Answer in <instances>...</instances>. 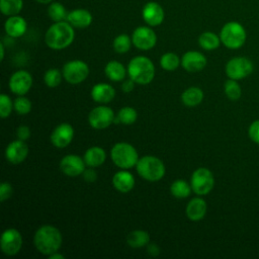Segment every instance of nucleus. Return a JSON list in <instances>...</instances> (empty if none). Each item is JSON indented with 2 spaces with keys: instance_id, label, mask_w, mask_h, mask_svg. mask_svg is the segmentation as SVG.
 I'll return each mask as SVG.
<instances>
[{
  "instance_id": "obj_35",
  "label": "nucleus",
  "mask_w": 259,
  "mask_h": 259,
  "mask_svg": "<svg viewBox=\"0 0 259 259\" xmlns=\"http://www.w3.org/2000/svg\"><path fill=\"white\" fill-rule=\"evenodd\" d=\"M132 42V38L127 34L121 33L114 38L112 44L113 50L118 54H124L130 51Z\"/></svg>"
},
{
  "instance_id": "obj_4",
  "label": "nucleus",
  "mask_w": 259,
  "mask_h": 259,
  "mask_svg": "<svg viewBox=\"0 0 259 259\" xmlns=\"http://www.w3.org/2000/svg\"><path fill=\"white\" fill-rule=\"evenodd\" d=\"M136 169L143 179L150 182L161 180L166 172L162 160L154 156H144L140 158L136 165Z\"/></svg>"
},
{
  "instance_id": "obj_10",
  "label": "nucleus",
  "mask_w": 259,
  "mask_h": 259,
  "mask_svg": "<svg viewBox=\"0 0 259 259\" xmlns=\"http://www.w3.org/2000/svg\"><path fill=\"white\" fill-rule=\"evenodd\" d=\"M0 247L5 255H16L22 247V236L19 231L14 228H9L5 230L1 236Z\"/></svg>"
},
{
  "instance_id": "obj_9",
  "label": "nucleus",
  "mask_w": 259,
  "mask_h": 259,
  "mask_svg": "<svg viewBox=\"0 0 259 259\" xmlns=\"http://www.w3.org/2000/svg\"><path fill=\"white\" fill-rule=\"evenodd\" d=\"M253 63L245 57H235L228 61L226 74L230 79L240 80L249 76L253 72Z\"/></svg>"
},
{
  "instance_id": "obj_40",
  "label": "nucleus",
  "mask_w": 259,
  "mask_h": 259,
  "mask_svg": "<svg viewBox=\"0 0 259 259\" xmlns=\"http://www.w3.org/2000/svg\"><path fill=\"white\" fill-rule=\"evenodd\" d=\"M248 135H249V138L259 144V119L257 120H254L250 126H249V130H248Z\"/></svg>"
},
{
  "instance_id": "obj_22",
  "label": "nucleus",
  "mask_w": 259,
  "mask_h": 259,
  "mask_svg": "<svg viewBox=\"0 0 259 259\" xmlns=\"http://www.w3.org/2000/svg\"><path fill=\"white\" fill-rule=\"evenodd\" d=\"M115 96L114 88L107 83L95 84L91 89V97L95 102L108 103Z\"/></svg>"
},
{
  "instance_id": "obj_41",
  "label": "nucleus",
  "mask_w": 259,
  "mask_h": 259,
  "mask_svg": "<svg viewBox=\"0 0 259 259\" xmlns=\"http://www.w3.org/2000/svg\"><path fill=\"white\" fill-rule=\"evenodd\" d=\"M17 138L21 141H26L30 137V128L27 125H20L16 131Z\"/></svg>"
},
{
  "instance_id": "obj_6",
  "label": "nucleus",
  "mask_w": 259,
  "mask_h": 259,
  "mask_svg": "<svg viewBox=\"0 0 259 259\" xmlns=\"http://www.w3.org/2000/svg\"><path fill=\"white\" fill-rule=\"evenodd\" d=\"M112 162L120 169H130L137 165L139 155L134 146L128 143H116L110 150Z\"/></svg>"
},
{
  "instance_id": "obj_36",
  "label": "nucleus",
  "mask_w": 259,
  "mask_h": 259,
  "mask_svg": "<svg viewBox=\"0 0 259 259\" xmlns=\"http://www.w3.org/2000/svg\"><path fill=\"white\" fill-rule=\"evenodd\" d=\"M63 78V73L58 69H49L44 75L45 84L50 88H55L60 85Z\"/></svg>"
},
{
  "instance_id": "obj_31",
  "label": "nucleus",
  "mask_w": 259,
  "mask_h": 259,
  "mask_svg": "<svg viewBox=\"0 0 259 259\" xmlns=\"http://www.w3.org/2000/svg\"><path fill=\"white\" fill-rule=\"evenodd\" d=\"M138 118V112L135 108L130 106H124L121 109H119L116 118H114V122H120L122 124H133Z\"/></svg>"
},
{
  "instance_id": "obj_1",
  "label": "nucleus",
  "mask_w": 259,
  "mask_h": 259,
  "mask_svg": "<svg viewBox=\"0 0 259 259\" xmlns=\"http://www.w3.org/2000/svg\"><path fill=\"white\" fill-rule=\"evenodd\" d=\"M62 242L63 237L61 232L52 225L39 227L33 236V243L36 250L46 256L58 252L62 246Z\"/></svg>"
},
{
  "instance_id": "obj_44",
  "label": "nucleus",
  "mask_w": 259,
  "mask_h": 259,
  "mask_svg": "<svg viewBox=\"0 0 259 259\" xmlns=\"http://www.w3.org/2000/svg\"><path fill=\"white\" fill-rule=\"evenodd\" d=\"M147 252L152 256V257H156L160 254V248L158 247L157 244L152 243V244H148L147 245Z\"/></svg>"
},
{
  "instance_id": "obj_18",
  "label": "nucleus",
  "mask_w": 259,
  "mask_h": 259,
  "mask_svg": "<svg viewBox=\"0 0 259 259\" xmlns=\"http://www.w3.org/2000/svg\"><path fill=\"white\" fill-rule=\"evenodd\" d=\"M144 21L150 26H158L164 20V10L157 2H148L142 11Z\"/></svg>"
},
{
  "instance_id": "obj_47",
  "label": "nucleus",
  "mask_w": 259,
  "mask_h": 259,
  "mask_svg": "<svg viewBox=\"0 0 259 259\" xmlns=\"http://www.w3.org/2000/svg\"><path fill=\"white\" fill-rule=\"evenodd\" d=\"M36 2H38V3H40V4H49V3H51L53 0H35Z\"/></svg>"
},
{
  "instance_id": "obj_45",
  "label": "nucleus",
  "mask_w": 259,
  "mask_h": 259,
  "mask_svg": "<svg viewBox=\"0 0 259 259\" xmlns=\"http://www.w3.org/2000/svg\"><path fill=\"white\" fill-rule=\"evenodd\" d=\"M50 259H64V256L58 252H55L49 256Z\"/></svg>"
},
{
  "instance_id": "obj_2",
  "label": "nucleus",
  "mask_w": 259,
  "mask_h": 259,
  "mask_svg": "<svg viewBox=\"0 0 259 259\" xmlns=\"http://www.w3.org/2000/svg\"><path fill=\"white\" fill-rule=\"evenodd\" d=\"M74 37L73 26L68 21H59L49 27L45 35V41L52 50H63L73 42Z\"/></svg>"
},
{
  "instance_id": "obj_42",
  "label": "nucleus",
  "mask_w": 259,
  "mask_h": 259,
  "mask_svg": "<svg viewBox=\"0 0 259 259\" xmlns=\"http://www.w3.org/2000/svg\"><path fill=\"white\" fill-rule=\"evenodd\" d=\"M82 175H83L84 180L87 181V182H94L97 179V173L92 167H89L88 169H85L84 172L82 173Z\"/></svg>"
},
{
  "instance_id": "obj_3",
  "label": "nucleus",
  "mask_w": 259,
  "mask_h": 259,
  "mask_svg": "<svg viewBox=\"0 0 259 259\" xmlns=\"http://www.w3.org/2000/svg\"><path fill=\"white\" fill-rule=\"evenodd\" d=\"M127 74L131 79L141 85L151 83L155 77V67L152 61L145 56L133 58L127 65Z\"/></svg>"
},
{
  "instance_id": "obj_5",
  "label": "nucleus",
  "mask_w": 259,
  "mask_h": 259,
  "mask_svg": "<svg viewBox=\"0 0 259 259\" xmlns=\"http://www.w3.org/2000/svg\"><path fill=\"white\" fill-rule=\"evenodd\" d=\"M220 38L226 48L237 50L245 44L247 39V32L244 26L238 21H229L222 27Z\"/></svg>"
},
{
  "instance_id": "obj_29",
  "label": "nucleus",
  "mask_w": 259,
  "mask_h": 259,
  "mask_svg": "<svg viewBox=\"0 0 259 259\" xmlns=\"http://www.w3.org/2000/svg\"><path fill=\"white\" fill-rule=\"evenodd\" d=\"M191 185H189L185 180L177 179L173 181L170 186L171 194L176 198H186L191 193Z\"/></svg>"
},
{
  "instance_id": "obj_8",
  "label": "nucleus",
  "mask_w": 259,
  "mask_h": 259,
  "mask_svg": "<svg viewBox=\"0 0 259 259\" xmlns=\"http://www.w3.org/2000/svg\"><path fill=\"white\" fill-rule=\"evenodd\" d=\"M63 78L70 84H79L89 75L88 65L81 60H72L67 62L62 70Z\"/></svg>"
},
{
  "instance_id": "obj_19",
  "label": "nucleus",
  "mask_w": 259,
  "mask_h": 259,
  "mask_svg": "<svg viewBox=\"0 0 259 259\" xmlns=\"http://www.w3.org/2000/svg\"><path fill=\"white\" fill-rule=\"evenodd\" d=\"M207 205L203 198L194 197L186 205V217L192 222H198L202 220L206 213Z\"/></svg>"
},
{
  "instance_id": "obj_24",
  "label": "nucleus",
  "mask_w": 259,
  "mask_h": 259,
  "mask_svg": "<svg viewBox=\"0 0 259 259\" xmlns=\"http://www.w3.org/2000/svg\"><path fill=\"white\" fill-rule=\"evenodd\" d=\"M86 166L88 167H99L105 162L106 159V153L101 147H91L86 150L84 157H83Z\"/></svg>"
},
{
  "instance_id": "obj_46",
  "label": "nucleus",
  "mask_w": 259,
  "mask_h": 259,
  "mask_svg": "<svg viewBox=\"0 0 259 259\" xmlns=\"http://www.w3.org/2000/svg\"><path fill=\"white\" fill-rule=\"evenodd\" d=\"M0 53H1V55H0V60L3 61L4 56H5V48H4V45H3L2 42L0 44Z\"/></svg>"
},
{
  "instance_id": "obj_25",
  "label": "nucleus",
  "mask_w": 259,
  "mask_h": 259,
  "mask_svg": "<svg viewBox=\"0 0 259 259\" xmlns=\"http://www.w3.org/2000/svg\"><path fill=\"white\" fill-rule=\"evenodd\" d=\"M104 73L109 80L114 82H119L124 79L126 70L120 62L110 61L105 65Z\"/></svg>"
},
{
  "instance_id": "obj_20",
  "label": "nucleus",
  "mask_w": 259,
  "mask_h": 259,
  "mask_svg": "<svg viewBox=\"0 0 259 259\" xmlns=\"http://www.w3.org/2000/svg\"><path fill=\"white\" fill-rule=\"evenodd\" d=\"M135 183L134 175L131 172L125 171V169L116 172L112 177L113 187L121 193L130 192L134 188Z\"/></svg>"
},
{
  "instance_id": "obj_15",
  "label": "nucleus",
  "mask_w": 259,
  "mask_h": 259,
  "mask_svg": "<svg viewBox=\"0 0 259 259\" xmlns=\"http://www.w3.org/2000/svg\"><path fill=\"white\" fill-rule=\"evenodd\" d=\"M74 138V128L70 123L63 122L57 125L51 134V143L59 149L66 148Z\"/></svg>"
},
{
  "instance_id": "obj_32",
  "label": "nucleus",
  "mask_w": 259,
  "mask_h": 259,
  "mask_svg": "<svg viewBox=\"0 0 259 259\" xmlns=\"http://www.w3.org/2000/svg\"><path fill=\"white\" fill-rule=\"evenodd\" d=\"M48 15L53 21L59 22L67 20L68 12L60 2H53L48 8Z\"/></svg>"
},
{
  "instance_id": "obj_37",
  "label": "nucleus",
  "mask_w": 259,
  "mask_h": 259,
  "mask_svg": "<svg viewBox=\"0 0 259 259\" xmlns=\"http://www.w3.org/2000/svg\"><path fill=\"white\" fill-rule=\"evenodd\" d=\"M13 109L20 115H25L31 110V102L23 95H18L13 101Z\"/></svg>"
},
{
  "instance_id": "obj_16",
  "label": "nucleus",
  "mask_w": 259,
  "mask_h": 259,
  "mask_svg": "<svg viewBox=\"0 0 259 259\" xmlns=\"http://www.w3.org/2000/svg\"><path fill=\"white\" fill-rule=\"evenodd\" d=\"M28 155V147L24 141L15 140L7 145L5 149V158L6 160L13 164L17 165L22 163Z\"/></svg>"
},
{
  "instance_id": "obj_38",
  "label": "nucleus",
  "mask_w": 259,
  "mask_h": 259,
  "mask_svg": "<svg viewBox=\"0 0 259 259\" xmlns=\"http://www.w3.org/2000/svg\"><path fill=\"white\" fill-rule=\"evenodd\" d=\"M13 109V102L10 97L4 93L0 95V116L1 118H6L10 115Z\"/></svg>"
},
{
  "instance_id": "obj_14",
  "label": "nucleus",
  "mask_w": 259,
  "mask_h": 259,
  "mask_svg": "<svg viewBox=\"0 0 259 259\" xmlns=\"http://www.w3.org/2000/svg\"><path fill=\"white\" fill-rule=\"evenodd\" d=\"M85 161L80 156L70 154L62 158L60 162L61 171L70 177H76L81 175L85 170Z\"/></svg>"
},
{
  "instance_id": "obj_34",
  "label": "nucleus",
  "mask_w": 259,
  "mask_h": 259,
  "mask_svg": "<svg viewBox=\"0 0 259 259\" xmlns=\"http://www.w3.org/2000/svg\"><path fill=\"white\" fill-rule=\"evenodd\" d=\"M224 91L227 97L231 100H238L241 97V86L237 80L229 79L224 84Z\"/></svg>"
},
{
  "instance_id": "obj_17",
  "label": "nucleus",
  "mask_w": 259,
  "mask_h": 259,
  "mask_svg": "<svg viewBox=\"0 0 259 259\" xmlns=\"http://www.w3.org/2000/svg\"><path fill=\"white\" fill-rule=\"evenodd\" d=\"M206 63L205 56L197 51L186 52L181 58V66L189 73L201 71L206 66Z\"/></svg>"
},
{
  "instance_id": "obj_28",
  "label": "nucleus",
  "mask_w": 259,
  "mask_h": 259,
  "mask_svg": "<svg viewBox=\"0 0 259 259\" xmlns=\"http://www.w3.org/2000/svg\"><path fill=\"white\" fill-rule=\"evenodd\" d=\"M221 42L222 41L220 36L211 31L202 32L198 37V44L200 48H202L205 51H213L218 49Z\"/></svg>"
},
{
  "instance_id": "obj_21",
  "label": "nucleus",
  "mask_w": 259,
  "mask_h": 259,
  "mask_svg": "<svg viewBox=\"0 0 259 259\" xmlns=\"http://www.w3.org/2000/svg\"><path fill=\"white\" fill-rule=\"evenodd\" d=\"M26 28H27V24L25 19L19 15L9 16L4 24L5 32L7 33V35L11 37L22 36L25 33Z\"/></svg>"
},
{
  "instance_id": "obj_39",
  "label": "nucleus",
  "mask_w": 259,
  "mask_h": 259,
  "mask_svg": "<svg viewBox=\"0 0 259 259\" xmlns=\"http://www.w3.org/2000/svg\"><path fill=\"white\" fill-rule=\"evenodd\" d=\"M13 193V188L10 183L8 182H3L0 185V200L3 202L6 199L10 198Z\"/></svg>"
},
{
  "instance_id": "obj_23",
  "label": "nucleus",
  "mask_w": 259,
  "mask_h": 259,
  "mask_svg": "<svg viewBox=\"0 0 259 259\" xmlns=\"http://www.w3.org/2000/svg\"><path fill=\"white\" fill-rule=\"evenodd\" d=\"M92 15L91 13L82 8L74 9L70 12H68L67 21L76 28H86L88 27L92 22Z\"/></svg>"
},
{
  "instance_id": "obj_13",
  "label": "nucleus",
  "mask_w": 259,
  "mask_h": 259,
  "mask_svg": "<svg viewBox=\"0 0 259 259\" xmlns=\"http://www.w3.org/2000/svg\"><path fill=\"white\" fill-rule=\"evenodd\" d=\"M32 86V76L24 70L14 72L9 79V88L16 95L26 94Z\"/></svg>"
},
{
  "instance_id": "obj_33",
  "label": "nucleus",
  "mask_w": 259,
  "mask_h": 259,
  "mask_svg": "<svg viewBox=\"0 0 259 259\" xmlns=\"http://www.w3.org/2000/svg\"><path fill=\"white\" fill-rule=\"evenodd\" d=\"M181 61L175 53H166L160 58V66L166 71H174L178 68Z\"/></svg>"
},
{
  "instance_id": "obj_30",
  "label": "nucleus",
  "mask_w": 259,
  "mask_h": 259,
  "mask_svg": "<svg viewBox=\"0 0 259 259\" xmlns=\"http://www.w3.org/2000/svg\"><path fill=\"white\" fill-rule=\"evenodd\" d=\"M22 7V0H0V10L6 16L17 15Z\"/></svg>"
},
{
  "instance_id": "obj_12",
  "label": "nucleus",
  "mask_w": 259,
  "mask_h": 259,
  "mask_svg": "<svg viewBox=\"0 0 259 259\" xmlns=\"http://www.w3.org/2000/svg\"><path fill=\"white\" fill-rule=\"evenodd\" d=\"M132 41L139 50L148 51L155 47L157 35L152 28L148 26H139L132 34Z\"/></svg>"
},
{
  "instance_id": "obj_26",
  "label": "nucleus",
  "mask_w": 259,
  "mask_h": 259,
  "mask_svg": "<svg viewBox=\"0 0 259 259\" xmlns=\"http://www.w3.org/2000/svg\"><path fill=\"white\" fill-rule=\"evenodd\" d=\"M203 99V92L199 87H189L183 91L181 95V100L184 105L188 107H194L201 103Z\"/></svg>"
},
{
  "instance_id": "obj_7",
  "label": "nucleus",
  "mask_w": 259,
  "mask_h": 259,
  "mask_svg": "<svg viewBox=\"0 0 259 259\" xmlns=\"http://www.w3.org/2000/svg\"><path fill=\"white\" fill-rule=\"evenodd\" d=\"M190 185L192 191L197 195L208 194L214 185V178L211 171L207 168L200 167L194 170L191 175Z\"/></svg>"
},
{
  "instance_id": "obj_43",
  "label": "nucleus",
  "mask_w": 259,
  "mask_h": 259,
  "mask_svg": "<svg viewBox=\"0 0 259 259\" xmlns=\"http://www.w3.org/2000/svg\"><path fill=\"white\" fill-rule=\"evenodd\" d=\"M135 81L133 80V79H127V80H124L123 82H122V84H121V89H122V91L123 92H125V93H128V92H131V91H133V89L135 88Z\"/></svg>"
},
{
  "instance_id": "obj_11",
  "label": "nucleus",
  "mask_w": 259,
  "mask_h": 259,
  "mask_svg": "<svg viewBox=\"0 0 259 259\" xmlns=\"http://www.w3.org/2000/svg\"><path fill=\"white\" fill-rule=\"evenodd\" d=\"M114 121L113 110L105 105L93 108L88 115L89 124L95 130H103L108 127Z\"/></svg>"
},
{
  "instance_id": "obj_27",
  "label": "nucleus",
  "mask_w": 259,
  "mask_h": 259,
  "mask_svg": "<svg viewBox=\"0 0 259 259\" xmlns=\"http://www.w3.org/2000/svg\"><path fill=\"white\" fill-rule=\"evenodd\" d=\"M150 236L148 232L143 230H136L131 232L126 237V243L133 248H142L149 244Z\"/></svg>"
}]
</instances>
